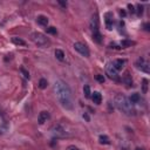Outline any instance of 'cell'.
I'll return each instance as SVG.
<instances>
[{"label": "cell", "instance_id": "277c9868", "mask_svg": "<svg viewBox=\"0 0 150 150\" xmlns=\"http://www.w3.org/2000/svg\"><path fill=\"white\" fill-rule=\"evenodd\" d=\"M106 73H107V75L109 76V79H111L114 81H120V76H118V74H117V70L114 68L113 63H108L106 66Z\"/></svg>", "mask_w": 150, "mask_h": 150}, {"label": "cell", "instance_id": "d6a6232c", "mask_svg": "<svg viewBox=\"0 0 150 150\" xmlns=\"http://www.w3.org/2000/svg\"><path fill=\"white\" fill-rule=\"evenodd\" d=\"M83 117H85L87 121H89V117H88V115H87V114H85V115H83Z\"/></svg>", "mask_w": 150, "mask_h": 150}, {"label": "cell", "instance_id": "ffe728a7", "mask_svg": "<svg viewBox=\"0 0 150 150\" xmlns=\"http://www.w3.org/2000/svg\"><path fill=\"white\" fill-rule=\"evenodd\" d=\"M131 45H134V42H132V41H130V40H123V41L121 42V46H122V48H127V47H130Z\"/></svg>", "mask_w": 150, "mask_h": 150}, {"label": "cell", "instance_id": "5b68a950", "mask_svg": "<svg viewBox=\"0 0 150 150\" xmlns=\"http://www.w3.org/2000/svg\"><path fill=\"white\" fill-rule=\"evenodd\" d=\"M74 48H75V50L76 52H79L82 56H85V57H89V49H88V47L85 45V43H82V42H75L74 43Z\"/></svg>", "mask_w": 150, "mask_h": 150}, {"label": "cell", "instance_id": "ac0fdd59", "mask_svg": "<svg viewBox=\"0 0 150 150\" xmlns=\"http://www.w3.org/2000/svg\"><path fill=\"white\" fill-rule=\"evenodd\" d=\"M55 56H56V59H57V60L63 61V60H64V53H63V50H61V49H56V50H55Z\"/></svg>", "mask_w": 150, "mask_h": 150}, {"label": "cell", "instance_id": "7c38bea8", "mask_svg": "<svg viewBox=\"0 0 150 150\" xmlns=\"http://www.w3.org/2000/svg\"><path fill=\"white\" fill-rule=\"evenodd\" d=\"M90 96H92V100H93L94 103L100 104V103L102 102V95H101L99 92H94L93 95H90Z\"/></svg>", "mask_w": 150, "mask_h": 150}, {"label": "cell", "instance_id": "3957f363", "mask_svg": "<svg viewBox=\"0 0 150 150\" xmlns=\"http://www.w3.org/2000/svg\"><path fill=\"white\" fill-rule=\"evenodd\" d=\"M31 38H32L33 42H34L35 45L40 46V47H45V46H47V45H48V42H49V41H48V38H47L45 34L39 33V32H34V33H32Z\"/></svg>", "mask_w": 150, "mask_h": 150}, {"label": "cell", "instance_id": "9c48e42d", "mask_svg": "<svg viewBox=\"0 0 150 150\" xmlns=\"http://www.w3.org/2000/svg\"><path fill=\"white\" fill-rule=\"evenodd\" d=\"M48 118H49V114L47 111H41L38 116V122H39V124H43Z\"/></svg>", "mask_w": 150, "mask_h": 150}, {"label": "cell", "instance_id": "d6986e66", "mask_svg": "<svg viewBox=\"0 0 150 150\" xmlns=\"http://www.w3.org/2000/svg\"><path fill=\"white\" fill-rule=\"evenodd\" d=\"M99 139H100V143H101V144H109V143H110L108 136H106V135H101Z\"/></svg>", "mask_w": 150, "mask_h": 150}, {"label": "cell", "instance_id": "7402d4cb", "mask_svg": "<svg viewBox=\"0 0 150 150\" xmlns=\"http://www.w3.org/2000/svg\"><path fill=\"white\" fill-rule=\"evenodd\" d=\"M83 93H85V96L86 97H90V87L89 86H85L83 87Z\"/></svg>", "mask_w": 150, "mask_h": 150}, {"label": "cell", "instance_id": "9a60e30c", "mask_svg": "<svg viewBox=\"0 0 150 150\" xmlns=\"http://www.w3.org/2000/svg\"><path fill=\"white\" fill-rule=\"evenodd\" d=\"M106 25L108 29H111L113 27V18H111V13H107L106 14Z\"/></svg>", "mask_w": 150, "mask_h": 150}, {"label": "cell", "instance_id": "f1b7e54d", "mask_svg": "<svg viewBox=\"0 0 150 150\" xmlns=\"http://www.w3.org/2000/svg\"><path fill=\"white\" fill-rule=\"evenodd\" d=\"M67 150H80L78 146H75V145H69L68 148H67Z\"/></svg>", "mask_w": 150, "mask_h": 150}, {"label": "cell", "instance_id": "4316f807", "mask_svg": "<svg viewBox=\"0 0 150 150\" xmlns=\"http://www.w3.org/2000/svg\"><path fill=\"white\" fill-rule=\"evenodd\" d=\"M96 80L100 82V83H103L104 82V78H103V75H96Z\"/></svg>", "mask_w": 150, "mask_h": 150}, {"label": "cell", "instance_id": "d4e9b609", "mask_svg": "<svg viewBox=\"0 0 150 150\" xmlns=\"http://www.w3.org/2000/svg\"><path fill=\"white\" fill-rule=\"evenodd\" d=\"M148 83H149L148 80L144 79V80H143V93H144V94L148 92Z\"/></svg>", "mask_w": 150, "mask_h": 150}, {"label": "cell", "instance_id": "7a4b0ae2", "mask_svg": "<svg viewBox=\"0 0 150 150\" xmlns=\"http://www.w3.org/2000/svg\"><path fill=\"white\" fill-rule=\"evenodd\" d=\"M114 102H115V106L117 107V109L120 111H122L123 114L128 115V116H134L135 115V108H134V104L129 101V99L123 95V94H116L115 95V99H114Z\"/></svg>", "mask_w": 150, "mask_h": 150}, {"label": "cell", "instance_id": "5bb4252c", "mask_svg": "<svg viewBox=\"0 0 150 150\" xmlns=\"http://www.w3.org/2000/svg\"><path fill=\"white\" fill-rule=\"evenodd\" d=\"M36 21H38V24L41 25V26H47V25H48V19H47V17H45V15H39V17L36 18Z\"/></svg>", "mask_w": 150, "mask_h": 150}, {"label": "cell", "instance_id": "e0dca14e", "mask_svg": "<svg viewBox=\"0 0 150 150\" xmlns=\"http://www.w3.org/2000/svg\"><path fill=\"white\" fill-rule=\"evenodd\" d=\"M93 40H94L95 42H97V43H101V42H102V35H101V33H100V32L93 33Z\"/></svg>", "mask_w": 150, "mask_h": 150}, {"label": "cell", "instance_id": "cb8c5ba5", "mask_svg": "<svg viewBox=\"0 0 150 150\" xmlns=\"http://www.w3.org/2000/svg\"><path fill=\"white\" fill-rule=\"evenodd\" d=\"M46 32L49 33V34H56V33H57L55 27H47V28H46Z\"/></svg>", "mask_w": 150, "mask_h": 150}, {"label": "cell", "instance_id": "44dd1931", "mask_svg": "<svg viewBox=\"0 0 150 150\" xmlns=\"http://www.w3.org/2000/svg\"><path fill=\"white\" fill-rule=\"evenodd\" d=\"M47 85H48V82H47L46 79H40V81H39V87H40L41 89H45V88L47 87Z\"/></svg>", "mask_w": 150, "mask_h": 150}, {"label": "cell", "instance_id": "1f68e13d", "mask_svg": "<svg viewBox=\"0 0 150 150\" xmlns=\"http://www.w3.org/2000/svg\"><path fill=\"white\" fill-rule=\"evenodd\" d=\"M144 27H145V29H146V31H149V24H145V25H144Z\"/></svg>", "mask_w": 150, "mask_h": 150}, {"label": "cell", "instance_id": "f546056e", "mask_svg": "<svg viewBox=\"0 0 150 150\" xmlns=\"http://www.w3.org/2000/svg\"><path fill=\"white\" fill-rule=\"evenodd\" d=\"M120 150H130V149H129L128 145H121L120 146Z\"/></svg>", "mask_w": 150, "mask_h": 150}, {"label": "cell", "instance_id": "2e32d148", "mask_svg": "<svg viewBox=\"0 0 150 150\" xmlns=\"http://www.w3.org/2000/svg\"><path fill=\"white\" fill-rule=\"evenodd\" d=\"M12 42L14 45H18V46H26V41L22 40V39H20V38H17V36L12 38Z\"/></svg>", "mask_w": 150, "mask_h": 150}, {"label": "cell", "instance_id": "603a6c76", "mask_svg": "<svg viewBox=\"0 0 150 150\" xmlns=\"http://www.w3.org/2000/svg\"><path fill=\"white\" fill-rule=\"evenodd\" d=\"M20 71L22 73V75H24V76H25L26 79H29V73H28V70H27L26 68L21 67V68H20Z\"/></svg>", "mask_w": 150, "mask_h": 150}, {"label": "cell", "instance_id": "ba28073f", "mask_svg": "<svg viewBox=\"0 0 150 150\" xmlns=\"http://www.w3.org/2000/svg\"><path fill=\"white\" fill-rule=\"evenodd\" d=\"M90 29L93 33L95 32H100L99 31V19H97V15H93L92 19H90Z\"/></svg>", "mask_w": 150, "mask_h": 150}, {"label": "cell", "instance_id": "6da1fadb", "mask_svg": "<svg viewBox=\"0 0 150 150\" xmlns=\"http://www.w3.org/2000/svg\"><path fill=\"white\" fill-rule=\"evenodd\" d=\"M54 92L56 94V97L61 106L66 109H71L73 108V96H71V90L69 86L62 81V80H56L54 83Z\"/></svg>", "mask_w": 150, "mask_h": 150}, {"label": "cell", "instance_id": "8fae6325", "mask_svg": "<svg viewBox=\"0 0 150 150\" xmlns=\"http://www.w3.org/2000/svg\"><path fill=\"white\" fill-rule=\"evenodd\" d=\"M123 82L127 85L128 88L132 87V79H131V75H130L128 71L124 74V76H123Z\"/></svg>", "mask_w": 150, "mask_h": 150}, {"label": "cell", "instance_id": "52a82bcc", "mask_svg": "<svg viewBox=\"0 0 150 150\" xmlns=\"http://www.w3.org/2000/svg\"><path fill=\"white\" fill-rule=\"evenodd\" d=\"M53 134H54V136H56V137H66V136H67L64 129H63L62 125H60V124H56V125L53 127Z\"/></svg>", "mask_w": 150, "mask_h": 150}, {"label": "cell", "instance_id": "4fadbf2b", "mask_svg": "<svg viewBox=\"0 0 150 150\" xmlns=\"http://www.w3.org/2000/svg\"><path fill=\"white\" fill-rule=\"evenodd\" d=\"M129 101H130L132 104H134V103H141L142 99H141L139 94H137V93H134V94H131V95H130V97H129Z\"/></svg>", "mask_w": 150, "mask_h": 150}, {"label": "cell", "instance_id": "4dcf8cb0", "mask_svg": "<svg viewBox=\"0 0 150 150\" xmlns=\"http://www.w3.org/2000/svg\"><path fill=\"white\" fill-rule=\"evenodd\" d=\"M59 4H60L62 7H66V6H67V3H63V1H59Z\"/></svg>", "mask_w": 150, "mask_h": 150}, {"label": "cell", "instance_id": "83f0119b", "mask_svg": "<svg viewBox=\"0 0 150 150\" xmlns=\"http://www.w3.org/2000/svg\"><path fill=\"white\" fill-rule=\"evenodd\" d=\"M128 8H129V12H130V13H132V14H134V13L136 12V10H135V7H134L132 5H130V4L128 5Z\"/></svg>", "mask_w": 150, "mask_h": 150}, {"label": "cell", "instance_id": "484cf974", "mask_svg": "<svg viewBox=\"0 0 150 150\" xmlns=\"http://www.w3.org/2000/svg\"><path fill=\"white\" fill-rule=\"evenodd\" d=\"M142 13H143V6H141L139 4L137 5V15H142Z\"/></svg>", "mask_w": 150, "mask_h": 150}, {"label": "cell", "instance_id": "836d02e7", "mask_svg": "<svg viewBox=\"0 0 150 150\" xmlns=\"http://www.w3.org/2000/svg\"><path fill=\"white\" fill-rule=\"evenodd\" d=\"M136 150H143V149H142V148H137Z\"/></svg>", "mask_w": 150, "mask_h": 150}, {"label": "cell", "instance_id": "30bf717a", "mask_svg": "<svg viewBox=\"0 0 150 150\" xmlns=\"http://www.w3.org/2000/svg\"><path fill=\"white\" fill-rule=\"evenodd\" d=\"M124 64H125V61L122 60V59H117V60H115L113 62V66H114V68L116 70H122V68L124 67Z\"/></svg>", "mask_w": 150, "mask_h": 150}, {"label": "cell", "instance_id": "8992f818", "mask_svg": "<svg viewBox=\"0 0 150 150\" xmlns=\"http://www.w3.org/2000/svg\"><path fill=\"white\" fill-rule=\"evenodd\" d=\"M136 67L138 69H141L142 71L144 73H150V66H149V62L148 60H145L144 57H139L137 61H136Z\"/></svg>", "mask_w": 150, "mask_h": 150}]
</instances>
